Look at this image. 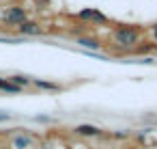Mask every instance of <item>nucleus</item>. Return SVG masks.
I'll list each match as a JSON object with an SVG mask.
<instances>
[{"label":"nucleus","instance_id":"5","mask_svg":"<svg viewBox=\"0 0 157 149\" xmlns=\"http://www.w3.org/2000/svg\"><path fill=\"white\" fill-rule=\"evenodd\" d=\"M20 33L22 35H41V26L37 24V22H22L20 24Z\"/></svg>","mask_w":157,"mask_h":149},{"label":"nucleus","instance_id":"12","mask_svg":"<svg viewBox=\"0 0 157 149\" xmlns=\"http://www.w3.org/2000/svg\"><path fill=\"white\" fill-rule=\"evenodd\" d=\"M153 37H155V41H157V26L153 28Z\"/></svg>","mask_w":157,"mask_h":149},{"label":"nucleus","instance_id":"10","mask_svg":"<svg viewBox=\"0 0 157 149\" xmlns=\"http://www.w3.org/2000/svg\"><path fill=\"white\" fill-rule=\"evenodd\" d=\"M37 87H41V89H58L56 84H52V82H41V80H37Z\"/></svg>","mask_w":157,"mask_h":149},{"label":"nucleus","instance_id":"13","mask_svg":"<svg viewBox=\"0 0 157 149\" xmlns=\"http://www.w3.org/2000/svg\"><path fill=\"white\" fill-rule=\"evenodd\" d=\"M0 149H11V147H0Z\"/></svg>","mask_w":157,"mask_h":149},{"label":"nucleus","instance_id":"3","mask_svg":"<svg viewBox=\"0 0 157 149\" xmlns=\"http://www.w3.org/2000/svg\"><path fill=\"white\" fill-rule=\"evenodd\" d=\"M33 136L30 134H24V132H20V134H15L13 138H11V149H30L33 147Z\"/></svg>","mask_w":157,"mask_h":149},{"label":"nucleus","instance_id":"8","mask_svg":"<svg viewBox=\"0 0 157 149\" xmlns=\"http://www.w3.org/2000/svg\"><path fill=\"white\" fill-rule=\"evenodd\" d=\"M78 43L82 48H88V50H99V41L97 39H78Z\"/></svg>","mask_w":157,"mask_h":149},{"label":"nucleus","instance_id":"11","mask_svg":"<svg viewBox=\"0 0 157 149\" xmlns=\"http://www.w3.org/2000/svg\"><path fill=\"white\" fill-rule=\"evenodd\" d=\"M9 119H11V117H9L7 112H0V121H9Z\"/></svg>","mask_w":157,"mask_h":149},{"label":"nucleus","instance_id":"4","mask_svg":"<svg viewBox=\"0 0 157 149\" xmlns=\"http://www.w3.org/2000/svg\"><path fill=\"white\" fill-rule=\"evenodd\" d=\"M73 132H75V134H80V136H99V134H101V130H99L97 125H88V123L75 125V127H73Z\"/></svg>","mask_w":157,"mask_h":149},{"label":"nucleus","instance_id":"1","mask_svg":"<svg viewBox=\"0 0 157 149\" xmlns=\"http://www.w3.org/2000/svg\"><path fill=\"white\" fill-rule=\"evenodd\" d=\"M138 39H140V30H138L136 26H118V28L114 30V41H116L118 46H123V48L136 46Z\"/></svg>","mask_w":157,"mask_h":149},{"label":"nucleus","instance_id":"9","mask_svg":"<svg viewBox=\"0 0 157 149\" xmlns=\"http://www.w3.org/2000/svg\"><path fill=\"white\" fill-rule=\"evenodd\" d=\"M9 80H11L15 87H20V89H22V87H26V84H30V80H28V78H24V76H13V78H9Z\"/></svg>","mask_w":157,"mask_h":149},{"label":"nucleus","instance_id":"7","mask_svg":"<svg viewBox=\"0 0 157 149\" xmlns=\"http://www.w3.org/2000/svg\"><path fill=\"white\" fill-rule=\"evenodd\" d=\"M0 89L7 91V93H20V91H22V89H20V87H15L11 80H2V78H0Z\"/></svg>","mask_w":157,"mask_h":149},{"label":"nucleus","instance_id":"2","mask_svg":"<svg viewBox=\"0 0 157 149\" xmlns=\"http://www.w3.org/2000/svg\"><path fill=\"white\" fill-rule=\"evenodd\" d=\"M2 18H5L7 24L20 26L22 22H26V9H24V7H9V9L2 13Z\"/></svg>","mask_w":157,"mask_h":149},{"label":"nucleus","instance_id":"6","mask_svg":"<svg viewBox=\"0 0 157 149\" xmlns=\"http://www.w3.org/2000/svg\"><path fill=\"white\" fill-rule=\"evenodd\" d=\"M80 20H95V22H105V18H103L99 11H95V9H84V11H80Z\"/></svg>","mask_w":157,"mask_h":149}]
</instances>
